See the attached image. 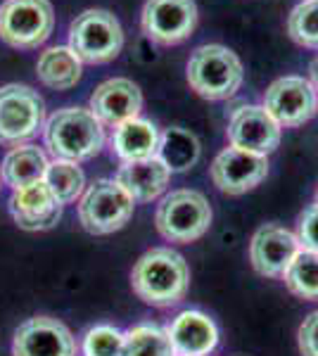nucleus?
Returning <instances> with one entry per match:
<instances>
[{
  "label": "nucleus",
  "instance_id": "f257e3e1",
  "mask_svg": "<svg viewBox=\"0 0 318 356\" xmlns=\"http://www.w3.org/2000/svg\"><path fill=\"white\" fill-rule=\"evenodd\" d=\"M190 285L188 261L171 247H154L136 261L131 288L150 307L169 309L186 300Z\"/></svg>",
  "mask_w": 318,
  "mask_h": 356
},
{
  "label": "nucleus",
  "instance_id": "f03ea898",
  "mask_svg": "<svg viewBox=\"0 0 318 356\" xmlns=\"http://www.w3.org/2000/svg\"><path fill=\"white\" fill-rule=\"evenodd\" d=\"M43 143L55 159L79 164L105 147V126L88 107H62L45 119Z\"/></svg>",
  "mask_w": 318,
  "mask_h": 356
},
{
  "label": "nucleus",
  "instance_id": "7ed1b4c3",
  "mask_svg": "<svg viewBox=\"0 0 318 356\" xmlns=\"http://www.w3.org/2000/svg\"><path fill=\"white\" fill-rule=\"evenodd\" d=\"M242 62L218 43L200 45L188 60V83L205 100H228L242 86Z\"/></svg>",
  "mask_w": 318,
  "mask_h": 356
},
{
  "label": "nucleus",
  "instance_id": "20e7f679",
  "mask_svg": "<svg viewBox=\"0 0 318 356\" xmlns=\"http://www.w3.org/2000/svg\"><path fill=\"white\" fill-rule=\"evenodd\" d=\"M69 48L81 65H105L124 48V29L109 10H86L69 24Z\"/></svg>",
  "mask_w": 318,
  "mask_h": 356
},
{
  "label": "nucleus",
  "instance_id": "39448f33",
  "mask_svg": "<svg viewBox=\"0 0 318 356\" xmlns=\"http://www.w3.org/2000/svg\"><path fill=\"white\" fill-rule=\"evenodd\" d=\"M212 207L198 191H173L157 207L154 223L164 240L188 245L200 240L212 226Z\"/></svg>",
  "mask_w": 318,
  "mask_h": 356
},
{
  "label": "nucleus",
  "instance_id": "423d86ee",
  "mask_svg": "<svg viewBox=\"0 0 318 356\" xmlns=\"http://www.w3.org/2000/svg\"><path fill=\"white\" fill-rule=\"evenodd\" d=\"M45 102L24 83L0 86V145L17 147L43 134Z\"/></svg>",
  "mask_w": 318,
  "mask_h": 356
},
{
  "label": "nucleus",
  "instance_id": "0eeeda50",
  "mask_svg": "<svg viewBox=\"0 0 318 356\" xmlns=\"http://www.w3.org/2000/svg\"><path fill=\"white\" fill-rule=\"evenodd\" d=\"M133 197L114 178H100L79 200V221L93 235L117 233L133 216Z\"/></svg>",
  "mask_w": 318,
  "mask_h": 356
},
{
  "label": "nucleus",
  "instance_id": "6e6552de",
  "mask_svg": "<svg viewBox=\"0 0 318 356\" xmlns=\"http://www.w3.org/2000/svg\"><path fill=\"white\" fill-rule=\"evenodd\" d=\"M55 10L50 0H5L0 5V38L17 50H33L50 38Z\"/></svg>",
  "mask_w": 318,
  "mask_h": 356
},
{
  "label": "nucleus",
  "instance_id": "1a4fd4ad",
  "mask_svg": "<svg viewBox=\"0 0 318 356\" xmlns=\"http://www.w3.org/2000/svg\"><path fill=\"white\" fill-rule=\"evenodd\" d=\"M198 26L195 0H148L141 13V29L157 45H178Z\"/></svg>",
  "mask_w": 318,
  "mask_h": 356
},
{
  "label": "nucleus",
  "instance_id": "9d476101",
  "mask_svg": "<svg viewBox=\"0 0 318 356\" xmlns=\"http://www.w3.org/2000/svg\"><path fill=\"white\" fill-rule=\"evenodd\" d=\"M264 110L283 129L302 126L318 112V93L314 83L302 76H283L269 86L264 95Z\"/></svg>",
  "mask_w": 318,
  "mask_h": 356
},
{
  "label": "nucleus",
  "instance_id": "9b49d317",
  "mask_svg": "<svg viewBox=\"0 0 318 356\" xmlns=\"http://www.w3.org/2000/svg\"><path fill=\"white\" fill-rule=\"evenodd\" d=\"M225 138L230 147L269 157L280 145V126L264 105H242L230 114Z\"/></svg>",
  "mask_w": 318,
  "mask_h": 356
},
{
  "label": "nucleus",
  "instance_id": "f8f14e48",
  "mask_svg": "<svg viewBox=\"0 0 318 356\" xmlns=\"http://www.w3.org/2000/svg\"><path fill=\"white\" fill-rule=\"evenodd\" d=\"M13 356H77V340L62 321L33 316L17 328Z\"/></svg>",
  "mask_w": 318,
  "mask_h": 356
},
{
  "label": "nucleus",
  "instance_id": "ddd939ff",
  "mask_svg": "<svg viewBox=\"0 0 318 356\" xmlns=\"http://www.w3.org/2000/svg\"><path fill=\"white\" fill-rule=\"evenodd\" d=\"M212 181L225 195H245L254 191L269 176V159L264 154H254L225 147L216 154L212 169Z\"/></svg>",
  "mask_w": 318,
  "mask_h": 356
},
{
  "label": "nucleus",
  "instance_id": "4468645a",
  "mask_svg": "<svg viewBox=\"0 0 318 356\" xmlns=\"http://www.w3.org/2000/svg\"><path fill=\"white\" fill-rule=\"evenodd\" d=\"M299 250L302 247H299L297 235L276 223H266L254 233L250 243V261L259 275L283 278Z\"/></svg>",
  "mask_w": 318,
  "mask_h": 356
},
{
  "label": "nucleus",
  "instance_id": "2eb2a0df",
  "mask_svg": "<svg viewBox=\"0 0 318 356\" xmlns=\"http://www.w3.org/2000/svg\"><path fill=\"white\" fill-rule=\"evenodd\" d=\"M88 110L95 114L97 122L109 129H117L119 124L136 119L143 110V93L131 79L117 76L100 83L90 95Z\"/></svg>",
  "mask_w": 318,
  "mask_h": 356
},
{
  "label": "nucleus",
  "instance_id": "dca6fc26",
  "mask_svg": "<svg viewBox=\"0 0 318 356\" xmlns=\"http://www.w3.org/2000/svg\"><path fill=\"white\" fill-rule=\"evenodd\" d=\"M10 214L24 231H48L62 219V204L45 186V181H36L13 191Z\"/></svg>",
  "mask_w": 318,
  "mask_h": 356
},
{
  "label": "nucleus",
  "instance_id": "f3484780",
  "mask_svg": "<svg viewBox=\"0 0 318 356\" xmlns=\"http://www.w3.org/2000/svg\"><path fill=\"white\" fill-rule=\"evenodd\" d=\"M176 356H207L218 344V328L207 314L188 309L166 325Z\"/></svg>",
  "mask_w": 318,
  "mask_h": 356
},
{
  "label": "nucleus",
  "instance_id": "a211bd4d",
  "mask_svg": "<svg viewBox=\"0 0 318 356\" xmlns=\"http://www.w3.org/2000/svg\"><path fill=\"white\" fill-rule=\"evenodd\" d=\"M159 129L148 119H129V122L119 124L112 131L109 138V147H112L114 157L121 159V164L141 162V159L157 157L159 150Z\"/></svg>",
  "mask_w": 318,
  "mask_h": 356
},
{
  "label": "nucleus",
  "instance_id": "6ab92c4d",
  "mask_svg": "<svg viewBox=\"0 0 318 356\" xmlns=\"http://www.w3.org/2000/svg\"><path fill=\"white\" fill-rule=\"evenodd\" d=\"M171 171L159 157L141 159V162L121 164L114 181L133 197V202H152L169 186Z\"/></svg>",
  "mask_w": 318,
  "mask_h": 356
},
{
  "label": "nucleus",
  "instance_id": "aec40b11",
  "mask_svg": "<svg viewBox=\"0 0 318 356\" xmlns=\"http://www.w3.org/2000/svg\"><path fill=\"white\" fill-rule=\"evenodd\" d=\"M48 164V157L38 145L24 143V145H17L5 154L3 164H0V178H3L5 186L17 191V188L29 186V183L43 181Z\"/></svg>",
  "mask_w": 318,
  "mask_h": 356
},
{
  "label": "nucleus",
  "instance_id": "412c9836",
  "mask_svg": "<svg viewBox=\"0 0 318 356\" xmlns=\"http://www.w3.org/2000/svg\"><path fill=\"white\" fill-rule=\"evenodd\" d=\"M36 76L53 90H69L81 79V60L69 45H53L38 55Z\"/></svg>",
  "mask_w": 318,
  "mask_h": 356
},
{
  "label": "nucleus",
  "instance_id": "4be33fe9",
  "mask_svg": "<svg viewBox=\"0 0 318 356\" xmlns=\"http://www.w3.org/2000/svg\"><path fill=\"white\" fill-rule=\"evenodd\" d=\"M200 152H202V145H200L198 136L181 129V126H171V129H166L164 134L159 136L157 157L164 162V166L171 174H181V171L193 169L200 159Z\"/></svg>",
  "mask_w": 318,
  "mask_h": 356
},
{
  "label": "nucleus",
  "instance_id": "5701e85b",
  "mask_svg": "<svg viewBox=\"0 0 318 356\" xmlns=\"http://www.w3.org/2000/svg\"><path fill=\"white\" fill-rule=\"evenodd\" d=\"M45 186L53 191L57 202L62 207L72 204L81 200L86 193V174L77 162H67V159H53L48 164V171L43 176Z\"/></svg>",
  "mask_w": 318,
  "mask_h": 356
},
{
  "label": "nucleus",
  "instance_id": "b1692460",
  "mask_svg": "<svg viewBox=\"0 0 318 356\" xmlns=\"http://www.w3.org/2000/svg\"><path fill=\"white\" fill-rule=\"evenodd\" d=\"M283 280L294 297L306 302H318V252L299 250L287 271L283 273Z\"/></svg>",
  "mask_w": 318,
  "mask_h": 356
},
{
  "label": "nucleus",
  "instance_id": "393cba45",
  "mask_svg": "<svg viewBox=\"0 0 318 356\" xmlns=\"http://www.w3.org/2000/svg\"><path fill=\"white\" fill-rule=\"evenodd\" d=\"M124 356H176L166 330L159 325H136L124 332Z\"/></svg>",
  "mask_w": 318,
  "mask_h": 356
},
{
  "label": "nucleus",
  "instance_id": "a878e982",
  "mask_svg": "<svg viewBox=\"0 0 318 356\" xmlns=\"http://www.w3.org/2000/svg\"><path fill=\"white\" fill-rule=\"evenodd\" d=\"M287 33L297 45L318 50V0H302L287 17Z\"/></svg>",
  "mask_w": 318,
  "mask_h": 356
},
{
  "label": "nucleus",
  "instance_id": "bb28decb",
  "mask_svg": "<svg viewBox=\"0 0 318 356\" xmlns=\"http://www.w3.org/2000/svg\"><path fill=\"white\" fill-rule=\"evenodd\" d=\"M84 356H124V332L114 325H95L81 340Z\"/></svg>",
  "mask_w": 318,
  "mask_h": 356
},
{
  "label": "nucleus",
  "instance_id": "cd10ccee",
  "mask_svg": "<svg viewBox=\"0 0 318 356\" xmlns=\"http://www.w3.org/2000/svg\"><path fill=\"white\" fill-rule=\"evenodd\" d=\"M297 240L302 250L318 252V204H309L297 219Z\"/></svg>",
  "mask_w": 318,
  "mask_h": 356
},
{
  "label": "nucleus",
  "instance_id": "c85d7f7f",
  "mask_svg": "<svg viewBox=\"0 0 318 356\" xmlns=\"http://www.w3.org/2000/svg\"><path fill=\"white\" fill-rule=\"evenodd\" d=\"M299 352L302 356H318V312L309 314L299 325Z\"/></svg>",
  "mask_w": 318,
  "mask_h": 356
},
{
  "label": "nucleus",
  "instance_id": "c756f323",
  "mask_svg": "<svg viewBox=\"0 0 318 356\" xmlns=\"http://www.w3.org/2000/svg\"><path fill=\"white\" fill-rule=\"evenodd\" d=\"M309 74H311V83H314V88L318 90V57L314 62H311V67H309Z\"/></svg>",
  "mask_w": 318,
  "mask_h": 356
},
{
  "label": "nucleus",
  "instance_id": "7c9ffc66",
  "mask_svg": "<svg viewBox=\"0 0 318 356\" xmlns=\"http://www.w3.org/2000/svg\"><path fill=\"white\" fill-rule=\"evenodd\" d=\"M316 204H318V191H316Z\"/></svg>",
  "mask_w": 318,
  "mask_h": 356
},
{
  "label": "nucleus",
  "instance_id": "2f4dec72",
  "mask_svg": "<svg viewBox=\"0 0 318 356\" xmlns=\"http://www.w3.org/2000/svg\"><path fill=\"white\" fill-rule=\"evenodd\" d=\"M0 181H3V178H0Z\"/></svg>",
  "mask_w": 318,
  "mask_h": 356
}]
</instances>
